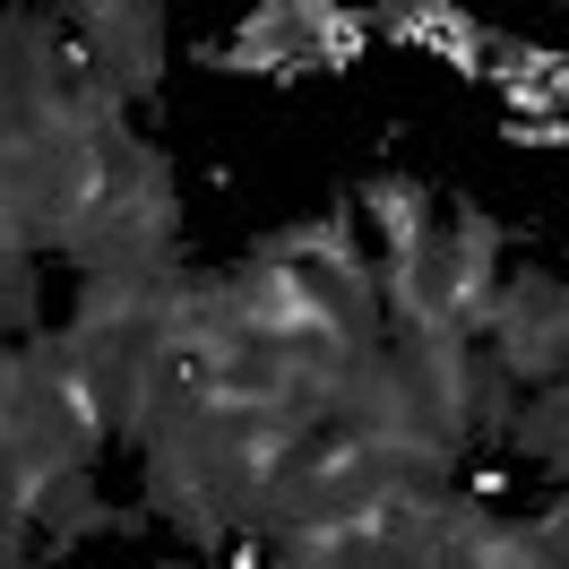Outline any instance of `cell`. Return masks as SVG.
<instances>
[{
	"mask_svg": "<svg viewBox=\"0 0 569 569\" xmlns=\"http://www.w3.org/2000/svg\"><path fill=\"white\" fill-rule=\"evenodd\" d=\"M173 569H181V561H173Z\"/></svg>",
	"mask_w": 569,
	"mask_h": 569,
	"instance_id": "cell-1",
	"label": "cell"
}]
</instances>
